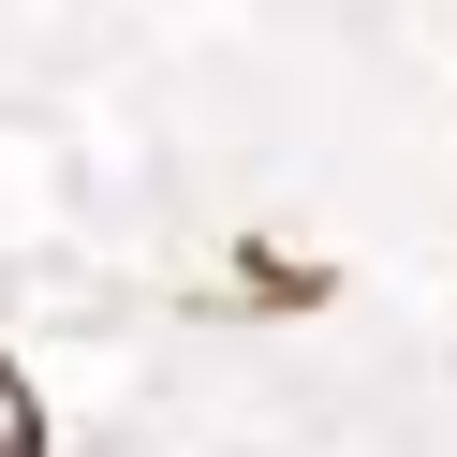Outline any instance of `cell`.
<instances>
[{
  "mask_svg": "<svg viewBox=\"0 0 457 457\" xmlns=\"http://www.w3.org/2000/svg\"><path fill=\"white\" fill-rule=\"evenodd\" d=\"M0 457H45V398H30L15 354H0Z\"/></svg>",
  "mask_w": 457,
  "mask_h": 457,
  "instance_id": "1",
  "label": "cell"
}]
</instances>
